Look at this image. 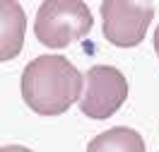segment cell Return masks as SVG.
<instances>
[{"instance_id": "cell-1", "label": "cell", "mask_w": 159, "mask_h": 152, "mask_svg": "<svg viewBox=\"0 0 159 152\" xmlns=\"http://www.w3.org/2000/svg\"><path fill=\"white\" fill-rule=\"evenodd\" d=\"M82 97V72L65 56H39L22 72V99L39 116L65 113Z\"/></svg>"}, {"instance_id": "cell-2", "label": "cell", "mask_w": 159, "mask_h": 152, "mask_svg": "<svg viewBox=\"0 0 159 152\" xmlns=\"http://www.w3.org/2000/svg\"><path fill=\"white\" fill-rule=\"evenodd\" d=\"M92 12L82 0H46L34 22L36 39L48 48H65L92 29Z\"/></svg>"}, {"instance_id": "cell-3", "label": "cell", "mask_w": 159, "mask_h": 152, "mask_svg": "<svg viewBox=\"0 0 159 152\" xmlns=\"http://www.w3.org/2000/svg\"><path fill=\"white\" fill-rule=\"evenodd\" d=\"M128 99V80L118 68L94 65L84 72V90L80 97V111L89 118H109Z\"/></svg>"}, {"instance_id": "cell-4", "label": "cell", "mask_w": 159, "mask_h": 152, "mask_svg": "<svg viewBox=\"0 0 159 152\" xmlns=\"http://www.w3.org/2000/svg\"><path fill=\"white\" fill-rule=\"evenodd\" d=\"M101 17L106 41L120 48H130L142 44L149 22L154 17V5L135 0H106L101 2Z\"/></svg>"}, {"instance_id": "cell-5", "label": "cell", "mask_w": 159, "mask_h": 152, "mask_svg": "<svg viewBox=\"0 0 159 152\" xmlns=\"http://www.w3.org/2000/svg\"><path fill=\"white\" fill-rule=\"evenodd\" d=\"M87 152H145V140L138 131L116 126V128L99 133L89 142Z\"/></svg>"}, {"instance_id": "cell-6", "label": "cell", "mask_w": 159, "mask_h": 152, "mask_svg": "<svg viewBox=\"0 0 159 152\" xmlns=\"http://www.w3.org/2000/svg\"><path fill=\"white\" fill-rule=\"evenodd\" d=\"M22 39H24V12H22L20 2H2V48H0V58L10 61L15 58L22 48Z\"/></svg>"}, {"instance_id": "cell-7", "label": "cell", "mask_w": 159, "mask_h": 152, "mask_svg": "<svg viewBox=\"0 0 159 152\" xmlns=\"http://www.w3.org/2000/svg\"><path fill=\"white\" fill-rule=\"evenodd\" d=\"M0 152H31L29 147H22V145H5Z\"/></svg>"}, {"instance_id": "cell-8", "label": "cell", "mask_w": 159, "mask_h": 152, "mask_svg": "<svg viewBox=\"0 0 159 152\" xmlns=\"http://www.w3.org/2000/svg\"><path fill=\"white\" fill-rule=\"evenodd\" d=\"M154 51H157V56H159V27L154 31Z\"/></svg>"}]
</instances>
